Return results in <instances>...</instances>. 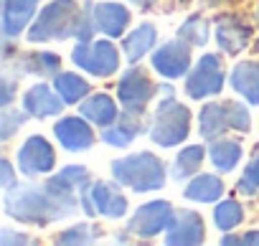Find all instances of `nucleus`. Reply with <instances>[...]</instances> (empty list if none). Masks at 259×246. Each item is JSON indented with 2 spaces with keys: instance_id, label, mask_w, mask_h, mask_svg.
<instances>
[{
  "instance_id": "obj_1",
  "label": "nucleus",
  "mask_w": 259,
  "mask_h": 246,
  "mask_svg": "<svg viewBox=\"0 0 259 246\" xmlns=\"http://www.w3.org/2000/svg\"><path fill=\"white\" fill-rule=\"evenodd\" d=\"M3 208L13 221L28 223V226H49L59 218L71 216L64 208V203L49 193V188L44 183L41 185H16V188L6 190Z\"/></svg>"
},
{
  "instance_id": "obj_2",
  "label": "nucleus",
  "mask_w": 259,
  "mask_h": 246,
  "mask_svg": "<svg viewBox=\"0 0 259 246\" xmlns=\"http://www.w3.org/2000/svg\"><path fill=\"white\" fill-rule=\"evenodd\" d=\"M112 178L114 183H119L122 188L133 190V193H153L160 190L168 180V168L163 163V158H158L155 153H133L112 160Z\"/></svg>"
},
{
  "instance_id": "obj_3",
  "label": "nucleus",
  "mask_w": 259,
  "mask_h": 246,
  "mask_svg": "<svg viewBox=\"0 0 259 246\" xmlns=\"http://www.w3.org/2000/svg\"><path fill=\"white\" fill-rule=\"evenodd\" d=\"M81 16V6L76 0H51L33 18L26 38L31 43H49V41H66L74 38L76 23Z\"/></svg>"
},
{
  "instance_id": "obj_4",
  "label": "nucleus",
  "mask_w": 259,
  "mask_h": 246,
  "mask_svg": "<svg viewBox=\"0 0 259 246\" xmlns=\"http://www.w3.org/2000/svg\"><path fill=\"white\" fill-rule=\"evenodd\" d=\"M191 109L173 96H163L155 114H153V122H150V140L158 145V147H178L188 140L191 135Z\"/></svg>"
},
{
  "instance_id": "obj_5",
  "label": "nucleus",
  "mask_w": 259,
  "mask_h": 246,
  "mask_svg": "<svg viewBox=\"0 0 259 246\" xmlns=\"http://www.w3.org/2000/svg\"><path fill=\"white\" fill-rule=\"evenodd\" d=\"M226 69H224V51L221 54H203L196 66L186 74V96L188 99H208L224 91Z\"/></svg>"
},
{
  "instance_id": "obj_6",
  "label": "nucleus",
  "mask_w": 259,
  "mask_h": 246,
  "mask_svg": "<svg viewBox=\"0 0 259 246\" xmlns=\"http://www.w3.org/2000/svg\"><path fill=\"white\" fill-rule=\"evenodd\" d=\"M71 61H74V66H79L89 76L107 79L114 71H119V48L109 38L76 43L74 51H71Z\"/></svg>"
},
{
  "instance_id": "obj_7",
  "label": "nucleus",
  "mask_w": 259,
  "mask_h": 246,
  "mask_svg": "<svg viewBox=\"0 0 259 246\" xmlns=\"http://www.w3.org/2000/svg\"><path fill=\"white\" fill-rule=\"evenodd\" d=\"M158 91H160V86L150 79V74L135 64L127 71H122V79L117 81V99H119L122 109L135 112V114H143Z\"/></svg>"
},
{
  "instance_id": "obj_8",
  "label": "nucleus",
  "mask_w": 259,
  "mask_h": 246,
  "mask_svg": "<svg viewBox=\"0 0 259 246\" xmlns=\"http://www.w3.org/2000/svg\"><path fill=\"white\" fill-rule=\"evenodd\" d=\"M16 165L18 173L26 178H46L56 168V150L46 137L31 135L16 150Z\"/></svg>"
},
{
  "instance_id": "obj_9",
  "label": "nucleus",
  "mask_w": 259,
  "mask_h": 246,
  "mask_svg": "<svg viewBox=\"0 0 259 246\" xmlns=\"http://www.w3.org/2000/svg\"><path fill=\"white\" fill-rule=\"evenodd\" d=\"M176 218V208L170 201H148L143 203L127 221V233H135L138 238H155L165 233L170 221Z\"/></svg>"
},
{
  "instance_id": "obj_10",
  "label": "nucleus",
  "mask_w": 259,
  "mask_h": 246,
  "mask_svg": "<svg viewBox=\"0 0 259 246\" xmlns=\"http://www.w3.org/2000/svg\"><path fill=\"white\" fill-rule=\"evenodd\" d=\"M191 48H193L191 43H186L183 38L176 36L150 54V64L163 79H170V81L186 79V74L191 71V61H193Z\"/></svg>"
},
{
  "instance_id": "obj_11",
  "label": "nucleus",
  "mask_w": 259,
  "mask_h": 246,
  "mask_svg": "<svg viewBox=\"0 0 259 246\" xmlns=\"http://www.w3.org/2000/svg\"><path fill=\"white\" fill-rule=\"evenodd\" d=\"M54 135L59 140V145L66 153H84L97 142V135L92 130V122L81 114H69L61 117L54 125Z\"/></svg>"
},
{
  "instance_id": "obj_12",
  "label": "nucleus",
  "mask_w": 259,
  "mask_h": 246,
  "mask_svg": "<svg viewBox=\"0 0 259 246\" xmlns=\"http://www.w3.org/2000/svg\"><path fill=\"white\" fill-rule=\"evenodd\" d=\"M213 23H216V31H213L216 43H219V48L226 56H236V54H241L251 43L254 31L239 16H234V13H219Z\"/></svg>"
},
{
  "instance_id": "obj_13",
  "label": "nucleus",
  "mask_w": 259,
  "mask_h": 246,
  "mask_svg": "<svg viewBox=\"0 0 259 246\" xmlns=\"http://www.w3.org/2000/svg\"><path fill=\"white\" fill-rule=\"evenodd\" d=\"M206 241V223L203 216L193 208L176 211V218L170 221L165 231V243L170 246H198Z\"/></svg>"
},
{
  "instance_id": "obj_14",
  "label": "nucleus",
  "mask_w": 259,
  "mask_h": 246,
  "mask_svg": "<svg viewBox=\"0 0 259 246\" xmlns=\"http://www.w3.org/2000/svg\"><path fill=\"white\" fill-rule=\"evenodd\" d=\"M16 59V71L18 74H33V76H56L61 74V56L54 51H13L11 48V38L6 43V61Z\"/></svg>"
},
{
  "instance_id": "obj_15",
  "label": "nucleus",
  "mask_w": 259,
  "mask_h": 246,
  "mask_svg": "<svg viewBox=\"0 0 259 246\" xmlns=\"http://www.w3.org/2000/svg\"><path fill=\"white\" fill-rule=\"evenodd\" d=\"M119 185V183H117ZM104 183V180H94L89 185V206H92V216H104V218H122L127 213V198L122 195V190Z\"/></svg>"
},
{
  "instance_id": "obj_16",
  "label": "nucleus",
  "mask_w": 259,
  "mask_h": 246,
  "mask_svg": "<svg viewBox=\"0 0 259 246\" xmlns=\"http://www.w3.org/2000/svg\"><path fill=\"white\" fill-rule=\"evenodd\" d=\"M64 99H61V94L56 91V86L51 84H33L31 89H26V94H23V109L31 114V117H36V119H46V117H56V114H61L64 112Z\"/></svg>"
},
{
  "instance_id": "obj_17",
  "label": "nucleus",
  "mask_w": 259,
  "mask_h": 246,
  "mask_svg": "<svg viewBox=\"0 0 259 246\" xmlns=\"http://www.w3.org/2000/svg\"><path fill=\"white\" fill-rule=\"evenodd\" d=\"M130 21H133V11L122 3H94V23L97 31L107 38H122V33L127 31Z\"/></svg>"
},
{
  "instance_id": "obj_18",
  "label": "nucleus",
  "mask_w": 259,
  "mask_h": 246,
  "mask_svg": "<svg viewBox=\"0 0 259 246\" xmlns=\"http://www.w3.org/2000/svg\"><path fill=\"white\" fill-rule=\"evenodd\" d=\"M38 0H3V36L6 41L18 38L36 18Z\"/></svg>"
},
{
  "instance_id": "obj_19",
  "label": "nucleus",
  "mask_w": 259,
  "mask_h": 246,
  "mask_svg": "<svg viewBox=\"0 0 259 246\" xmlns=\"http://www.w3.org/2000/svg\"><path fill=\"white\" fill-rule=\"evenodd\" d=\"M140 132H143V114H135V112L122 109V114L117 117L114 125L102 127V135H99V137H102L104 145H112V147H130Z\"/></svg>"
},
{
  "instance_id": "obj_20",
  "label": "nucleus",
  "mask_w": 259,
  "mask_h": 246,
  "mask_svg": "<svg viewBox=\"0 0 259 246\" xmlns=\"http://www.w3.org/2000/svg\"><path fill=\"white\" fill-rule=\"evenodd\" d=\"M229 84L251 107H259V61L256 59L239 61L229 74Z\"/></svg>"
},
{
  "instance_id": "obj_21",
  "label": "nucleus",
  "mask_w": 259,
  "mask_h": 246,
  "mask_svg": "<svg viewBox=\"0 0 259 246\" xmlns=\"http://www.w3.org/2000/svg\"><path fill=\"white\" fill-rule=\"evenodd\" d=\"M79 114L87 117L92 125H97V127H109V125H114V122H117V117L122 112H119L117 102L109 94L97 91V94H89L87 99L79 102Z\"/></svg>"
},
{
  "instance_id": "obj_22",
  "label": "nucleus",
  "mask_w": 259,
  "mask_h": 246,
  "mask_svg": "<svg viewBox=\"0 0 259 246\" xmlns=\"http://www.w3.org/2000/svg\"><path fill=\"white\" fill-rule=\"evenodd\" d=\"M155 43H158V28L145 21V23H140L138 28H133V31L124 36V41H122V56L130 64H138L148 54L155 51Z\"/></svg>"
},
{
  "instance_id": "obj_23",
  "label": "nucleus",
  "mask_w": 259,
  "mask_h": 246,
  "mask_svg": "<svg viewBox=\"0 0 259 246\" xmlns=\"http://www.w3.org/2000/svg\"><path fill=\"white\" fill-rule=\"evenodd\" d=\"M226 193L224 178L216 173H198L191 178V183L186 185L183 195L193 203H219Z\"/></svg>"
},
{
  "instance_id": "obj_24",
  "label": "nucleus",
  "mask_w": 259,
  "mask_h": 246,
  "mask_svg": "<svg viewBox=\"0 0 259 246\" xmlns=\"http://www.w3.org/2000/svg\"><path fill=\"white\" fill-rule=\"evenodd\" d=\"M241 155H244V147L236 137H216L211 140L208 145V160L213 163V168L219 173H231L239 163H241Z\"/></svg>"
},
{
  "instance_id": "obj_25",
  "label": "nucleus",
  "mask_w": 259,
  "mask_h": 246,
  "mask_svg": "<svg viewBox=\"0 0 259 246\" xmlns=\"http://www.w3.org/2000/svg\"><path fill=\"white\" fill-rule=\"evenodd\" d=\"M198 130L203 140H216L221 137L229 125H226V112H224V102H208L203 104V109L198 112Z\"/></svg>"
},
{
  "instance_id": "obj_26",
  "label": "nucleus",
  "mask_w": 259,
  "mask_h": 246,
  "mask_svg": "<svg viewBox=\"0 0 259 246\" xmlns=\"http://www.w3.org/2000/svg\"><path fill=\"white\" fill-rule=\"evenodd\" d=\"M206 153H208V150H206L203 145H188V147H183V150L176 155V160H173L170 178H173V180H186V178L198 175Z\"/></svg>"
},
{
  "instance_id": "obj_27",
  "label": "nucleus",
  "mask_w": 259,
  "mask_h": 246,
  "mask_svg": "<svg viewBox=\"0 0 259 246\" xmlns=\"http://www.w3.org/2000/svg\"><path fill=\"white\" fill-rule=\"evenodd\" d=\"M51 84L56 86V91L61 94V99H64L66 104H79V102L87 99L89 91H92L89 81H87L84 76L74 74V71H61V74H56Z\"/></svg>"
},
{
  "instance_id": "obj_28",
  "label": "nucleus",
  "mask_w": 259,
  "mask_h": 246,
  "mask_svg": "<svg viewBox=\"0 0 259 246\" xmlns=\"http://www.w3.org/2000/svg\"><path fill=\"white\" fill-rule=\"evenodd\" d=\"M244 221V208L236 198H224L216 203L213 208V226L224 233V231H234L239 223Z\"/></svg>"
},
{
  "instance_id": "obj_29",
  "label": "nucleus",
  "mask_w": 259,
  "mask_h": 246,
  "mask_svg": "<svg viewBox=\"0 0 259 246\" xmlns=\"http://www.w3.org/2000/svg\"><path fill=\"white\" fill-rule=\"evenodd\" d=\"M178 38H183L186 43H191L193 48H203L206 43H208V21H206V16L203 13H193L191 18H186V23L178 28V33H176Z\"/></svg>"
},
{
  "instance_id": "obj_30",
  "label": "nucleus",
  "mask_w": 259,
  "mask_h": 246,
  "mask_svg": "<svg viewBox=\"0 0 259 246\" xmlns=\"http://www.w3.org/2000/svg\"><path fill=\"white\" fill-rule=\"evenodd\" d=\"M99 238V228L92 223H76L61 233L54 236V243H66V246H81V243H92Z\"/></svg>"
},
{
  "instance_id": "obj_31",
  "label": "nucleus",
  "mask_w": 259,
  "mask_h": 246,
  "mask_svg": "<svg viewBox=\"0 0 259 246\" xmlns=\"http://www.w3.org/2000/svg\"><path fill=\"white\" fill-rule=\"evenodd\" d=\"M224 112H226V125H229V130L244 132V135L251 130V114H249V109H246L241 102H236V99H224Z\"/></svg>"
},
{
  "instance_id": "obj_32",
  "label": "nucleus",
  "mask_w": 259,
  "mask_h": 246,
  "mask_svg": "<svg viewBox=\"0 0 259 246\" xmlns=\"http://www.w3.org/2000/svg\"><path fill=\"white\" fill-rule=\"evenodd\" d=\"M236 190L241 195H256L259 193V145L254 147L251 158L246 160L244 173H241V178L236 183Z\"/></svg>"
},
{
  "instance_id": "obj_33",
  "label": "nucleus",
  "mask_w": 259,
  "mask_h": 246,
  "mask_svg": "<svg viewBox=\"0 0 259 246\" xmlns=\"http://www.w3.org/2000/svg\"><path fill=\"white\" fill-rule=\"evenodd\" d=\"M31 119V114L23 109H11V107H3V114H0V140L3 142H8L26 122Z\"/></svg>"
},
{
  "instance_id": "obj_34",
  "label": "nucleus",
  "mask_w": 259,
  "mask_h": 246,
  "mask_svg": "<svg viewBox=\"0 0 259 246\" xmlns=\"http://www.w3.org/2000/svg\"><path fill=\"white\" fill-rule=\"evenodd\" d=\"M94 33H97V23H94V6L87 3L81 8V16H79V23H76V43H89L94 41Z\"/></svg>"
},
{
  "instance_id": "obj_35",
  "label": "nucleus",
  "mask_w": 259,
  "mask_h": 246,
  "mask_svg": "<svg viewBox=\"0 0 259 246\" xmlns=\"http://www.w3.org/2000/svg\"><path fill=\"white\" fill-rule=\"evenodd\" d=\"M16 185H18V180H16L13 165H11V160H3V163H0V188L11 190V188H16Z\"/></svg>"
},
{
  "instance_id": "obj_36",
  "label": "nucleus",
  "mask_w": 259,
  "mask_h": 246,
  "mask_svg": "<svg viewBox=\"0 0 259 246\" xmlns=\"http://www.w3.org/2000/svg\"><path fill=\"white\" fill-rule=\"evenodd\" d=\"M0 243L3 246H11V243H31V236L21 233V231H13V228H0Z\"/></svg>"
},
{
  "instance_id": "obj_37",
  "label": "nucleus",
  "mask_w": 259,
  "mask_h": 246,
  "mask_svg": "<svg viewBox=\"0 0 259 246\" xmlns=\"http://www.w3.org/2000/svg\"><path fill=\"white\" fill-rule=\"evenodd\" d=\"M16 99V79L11 74L3 76V107H11V102Z\"/></svg>"
},
{
  "instance_id": "obj_38",
  "label": "nucleus",
  "mask_w": 259,
  "mask_h": 246,
  "mask_svg": "<svg viewBox=\"0 0 259 246\" xmlns=\"http://www.w3.org/2000/svg\"><path fill=\"white\" fill-rule=\"evenodd\" d=\"M219 243H221V246H236V243H241V236H234V233L224 231L221 238H219Z\"/></svg>"
},
{
  "instance_id": "obj_39",
  "label": "nucleus",
  "mask_w": 259,
  "mask_h": 246,
  "mask_svg": "<svg viewBox=\"0 0 259 246\" xmlns=\"http://www.w3.org/2000/svg\"><path fill=\"white\" fill-rule=\"evenodd\" d=\"M241 243L244 246H259V231L254 228V231H246L244 236H241Z\"/></svg>"
},
{
  "instance_id": "obj_40",
  "label": "nucleus",
  "mask_w": 259,
  "mask_h": 246,
  "mask_svg": "<svg viewBox=\"0 0 259 246\" xmlns=\"http://www.w3.org/2000/svg\"><path fill=\"white\" fill-rule=\"evenodd\" d=\"M130 3H133V6H138V8H143V11H153L158 0H130Z\"/></svg>"
},
{
  "instance_id": "obj_41",
  "label": "nucleus",
  "mask_w": 259,
  "mask_h": 246,
  "mask_svg": "<svg viewBox=\"0 0 259 246\" xmlns=\"http://www.w3.org/2000/svg\"><path fill=\"white\" fill-rule=\"evenodd\" d=\"M256 54H259V41H256Z\"/></svg>"
},
{
  "instance_id": "obj_42",
  "label": "nucleus",
  "mask_w": 259,
  "mask_h": 246,
  "mask_svg": "<svg viewBox=\"0 0 259 246\" xmlns=\"http://www.w3.org/2000/svg\"><path fill=\"white\" fill-rule=\"evenodd\" d=\"M256 18H259V8H256Z\"/></svg>"
}]
</instances>
